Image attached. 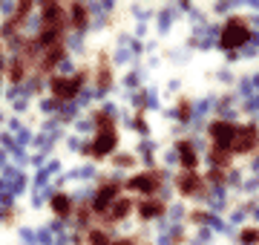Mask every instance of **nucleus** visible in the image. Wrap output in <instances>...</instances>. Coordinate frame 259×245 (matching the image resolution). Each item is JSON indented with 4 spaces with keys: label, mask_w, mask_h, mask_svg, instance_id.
<instances>
[{
    "label": "nucleus",
    "mask_w": 259,
    "mask_h": 245,
    "mask_svg": "<svg viewBox=\"0 0 259 245\" xmlns=\"http://www.w3.org/2000/svg\"><path fill=\"white\" fill-rule=\"evenodd\" d=\"M118 144V130H115V121H112L107 113H98L95 118V136L93 142L87 144V156L93 159H107Z\"/></svg>",
    "instance_id": "f257e3e1"
},
{
    "label": "nucleus",
    "mask_w": 259,
    "mask_h": 245,
    "mask_svg": "<svg viewBox=\"0 0 259 245\" xmlns=\"http://www.w3.org/2000/svg\"><path fill=\"white\" fill-rule=\"evenodd\" d=\"M83 81H87V72H75V75H58L52 78V95H55L58 101H72L75 95H78V90L83 87Z\"/></svg>",
    "instance_id": "f03ea898"
},
{
    "label": "nucleus",
    "mask_w": 259,
    "mask_h": 245,
    "mask_svg": "<svg viewBox=\"0 0 259 245\" xmlns=\"http://www.w3.org/2000/svg\"><path fill=\"white\" fill-rule=\"evenodd\" d=\"M158 185H161V176H158L156 170H153V173H150V170H144V173H139V176H133V179L127 182V190L144 193V199H150L158 190Z\"/></svg>",
    "instance_id": "7ed1b4c3"
},
{
    "label": "nucleus",
    "mask_w": 259,
    "mask_h": 245,
    "mask_svg": "<svg viewBox=\"0 0 259 245\" xmlns=\"http://www.w3.org/2000/svg\"><path fill=\"white\" fill-rule=\"evenodd\" d=\"M133 208H136V205H133V199H130V196H118L101 219L107 222V225H115V222H121L124 217H130V211H133Z\"/></svg>",
    "instance_id": "20e7f679"
},
{
    "label": "nucleus",
    "mask_w": 259,
    "mask_h": 245,
    "mask_svg": "<svg viewBox=\"0 0 259 245\" xmlns=\"http://www.w3.org/2000/svg\"><path fill=\"white\" fill-rule=\"evenodd\" d=\"M179 190L185 193V196H199V193H204V182L196 176V170H185L182 176L176 179Z\"/></svg>",
    "instance_id": "39448f33"
},
{
    "label": "nucleus",
    "mask_w": 259,
    "mask_h": 245,
    "mask_svg": "<svg viewBox=\"0 0 259 245\" xmlns=\"http://www.w3.org/2000/svg\"><path fill=\"white\" fill-rule=\"evenodd\" d=\"M245 38H248V26H245L242 20H231V23H228V29L222 32V44H225L228 49L239 47Z\"/></svg>",
    "instance_id": "423d86ee"
},
{
    "label": "nucleus",
    "mask_w": 259,
    "mask_h": 245,
    "mask_svg": "<svg viewBox=\"0 0 259 245\" xmlns=\"http://www.w3.org/2000/svg\"><path fill=\"white\" fill-rule=\"evenodd\" d=\"M236 153H248L250 147H256V130L253 127H245V130H236L233 136V144H231Z\"/></svg>",
    "instance_id": "0eeeda50"
},
{
    "label": "nucleus",
    "mask_w": 259,
    "mask_h": 245,
    "mask_svg": "<svg viewBox=\"0 0 259 245\" xmlns=\"http://www.w3.org/2000/svg\"><path fill=\"white\" fill-rule=\"evenodd\" d=\"M164 214V202H158V199H141L139 202V217L141 219H156Z\"/></svg>",
    "instance_id": "6e6552de"
},
{
    "label": "nucleus",
    "mask_w": 259,
    "mask_h": 245,
    "mask_svg": "<svg viewBox=\"0 0 259 245\" xmlns=\"http://www.w3.org/2000/svg\"><path fill=\"white\" fill-rule=\"evenodd\" d=\"M26 72H29V64L23 58H15V61H9V66H6V78H9L12 84H20V81L26 78Z\"/></svg>",
    "instance_id": "1a4fd4ad"
},
{
    "label": "nucleus",
    "mask_w": 259,
    "mask_h": 245,
    "mask_svg": "<svg viewBox=\"0 0 259 245\" xmlns=\"http://www.w3.org/2000/svg\"><path fill=\"white\" fill-rule=\"evenodd\" d=\"M66 9H69V26L72 29L87 26V6H81V3H69Z\"/></svg>",
    "instance_id": "9d476101"
},
{
    "label": "nucleus",
    "mask_w": 259,
    "mask_h": 245,
    "mask_svg": "<svg viewBox=\"0 0 259 245\" xmlns=\"http://www.w3.org/2000/svg\"><path fill=\"white\" fill-rule=\"evenodd\" d=\"M52 211H55L58 217H69V214H72V199L66 196V193L52 196Z\"/></svg>",
    "instance_id": "9b49d317"
},
{
    "label": "nucleus",
    "mask_w": 259,
    "mask_h": 245,
    "mask_svg": "<svg viewBox=\"0 0 259 245\" xmlns=\"http://www.w3.org/2000/svg\"><path fill=\"white\" fill-rule=\"evenodd\" d=\"M179 153H182V165H185V170H193L196 168V153H193V147L187 142H182L179 144Z\"/></svg>",
    "instance_id": "f8f14e48"
},
{
    "label": "nucleus",
    "mask_w": 259,
    "mask_h": 245,
    "mask_svg": "<svg viewBox=\"0 0 259 245\" xmlns=\"http://www.w3.org/2000/svg\"><path fill=\"white\" fill-rule=\"evenodd\" d=\"M112 84V72H110V64H107V61H104L101 58V66H98V87H104V90H107V87Z\"/></svg>",
    "instance_id": "ddd939ff"
}]
</instances>
